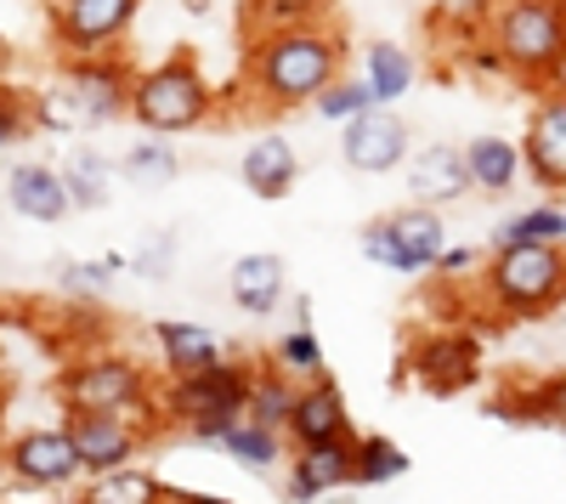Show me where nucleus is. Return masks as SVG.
I'll use <instances>...</instances> for the list:
<instances>
[{"instance_id":"nucleus-1","label":"nucleus","mask_w":566,"mask_h":504,"mask_svg":"<svg viewBox=\"0 0 566 504\" xmlns=\"http://www.w3.org/2000/svg\"><path fill=\"white\" fill-rule=\"evenodd\" d=\"M335 80H346V34L335 12L306 7L295 23H261L244 52V85L272 114L312 108Z\"/></svg>"},{"instance_id":"nucleus-2","label":"nucleus","mask_w":566,"mask_h":504,"mask_svg":"<svg viewBox=\"0 0 566 504\" xmlns=\"http://www.w3.org/2000/svg\"><path fill=\"white\" fill-rule=\"evenodd\" d=\"M57 402L63 414H108V420H142L154 437H170L159 420V380L148 363L114 351V346H85L63 363L57 375Z\"/></svg>"},{"instance_id":"nucleus-3","label":"nucleus","mask_w":566,"mask_h":504,"mask_svg":"<svg viewBox=\"0 0 566 504\" xmlns=\"http://www.w3.org/2000/svg\"><path fill=\"white\" fill-rule=\"evenodd\" d=\"M250 386H255V363L244 357H227L205 375L159 380V420L165 431H181L187 442L216 448L227 426H239L250 414Z\"/></svg>"},{"instance_id":"nucleus-4","label":"nucleus","mask_w":566,"mask_h":504,"mask_svg":"<svg viewBox=\"0 0 566 504\" xmlns=\"http://www.w3.org/2000/svg\"><path fill=\"white\" fill-rule=\"evenodd\" d=\"M216 114V85L199 69L193 52H165L159 63L136 69L130 85V114L142 136H159V143H176V136L199 130Z\"/></svg>"},{"instance_id":"nucleus-5","label":"nucleus","mask_w":566,"mask_h":504,"mask_svg":"<svg viewBox=\"0 0 566 504\" xmlns=\"http://www.w3.org/2000/svg\"><path fill=\"white\" fill-rule=\"evenodd\" d=\"M488 40H493L504 74H522V80L549 85V91L566 85V0H515V7H493Z\"/></svg>"},{"instance_id":"nucleus-6","label":"nucleus","mask_w":566,"mask_h":504,"mask_svg":"<svg viewBox=\"0 0 566 504\" xmlns=\"http://www.w3.org/2000/svg\"><path fill=\"white\" fill-rule=\"evenodd\" d=\"M482 295L504 317H544L566 301V250H493Z\"/></svg>"},{"instance_id":"nucleus-7","label":"nucleus","mask_w":566,"mask_h":504,"mask_svg":"<svg viewBox=\"0 0 566 504\" xmlns=\"http://www.w3.org/2000/svg\"><path fill=\"white\" fill-rule=\"evenodd\" d=\"M448 250V221L437 210H419V204H402L380 221L363 227V255L386 272H402V279H419L431 272Z\"/></svg>"},{"instance_id":"nucleus-8","label":"nucleus","mask_w":566,"mask_h":504,"mask_svg":"<svg viewBox=\"0 0 566 504\" xmlns=\"http://www.w3.org/2000/svg\"><path fill=\"white\" fill-rule=\"evenodd\" d=\"M142 7L136 0H57L45 23L63 63H91V57H119L125 34L136 29Z\"/></svg>"},{"instance_id":"nucleus-9","label":"nucleus","mask_w":566,"mask_h":504,"mask_svg":"<svg viewBox=\"0 0 566 504\" xmlns=\"http://www.w3.org/2000/svg\"><path fill=\"white\" fill-rule=\"evenodd\" d=\"M0 465L29 493H63L80 482V453L69 442V426H29L0 442Z\"/></svg>"},{"instance_id":"nucleus-10","label":"nucleus","mask_w":566,"mask_h":504,"mask_svg":"<svg viewBox=\"0 0 566 504\" xmlns=\"http://www.w3.org/2000/svg\"><path fill=\"white\" fill-rule=\"evenodd\" d=\"M63 426H69V442H74V453H80V476H85V482H97V476H119V471H136V460L159 442L142 420L63 414Z\"/></svg>"},{"instance_id":"nucleus-11","label":"nucleus","mask_w":566,"mask_h":504,"mask_svg":"<svg viewBox=\"0 0 566 504\" xmlns=\"http://www.w3.org/2000/svg\"><path fill=\"white\" fill-rule=\"evenodd\" d=\"M130 85L136 69L119 57H91V63H63V103L74 125H114L130 114Z\"/></svg>"},{"instance_id":"nucleus-12","label":"nucleus","mask_w":566,"mask_h":504,"mask_svg":"<svg viewBox=\"0 0 566 504\" xmlns=\"http://www.w3.org/2000/svg\"><path fill=\"white\" fill-rule=\"evenodd\" d=\"M402 363H408L413 386L431 391V397H453V391H470L482 380V346L464 329H431V335L408 340Z\"/></svg>"},{"instance_id":"nucleus-13","label":"nucleus","mask_w":566,"mask_h":504,"mask_svg":"<svg viewBox=\"0 0 566 504\" xmlns=\"http://www.w3.org/2000/svg\"><path fill=\"white\" fill-rule=\"evenodd\" d=\"M283 442H290V453H301V448L357 442V426H352L346 391H340L335 380H328V375L295 391V408H290V426H283Z\"/></svg>"},{"instance_id":"nucleus-14","label":"nucleus","mask_w":566,"mask_h":504,"mask_svg":"<svg viewBox=\"0 0 566 504\" xmlns=\"http://www.w3.org/2000/svg\"><path fill=\"white\" fill-rule=\"evenodd\" d=\"M340 159L357 176H391L408 165V119L397 108H368L363 119L340 125Z\"/></svg>"},{"instance_id":"nucleus-15","label":"nucleus","mask_w":566,"mask_h":504,"mask_svg":"<svg viewBox=\"0 0 566 504\" xmlns=\"http://www.w3.org/2000/svg\"><path fill=\"white\" fill-rule=\"evenodd\" d=\"M522 165H527V181H538L544 193H566V85L538 97L522 136Z\"/></svg>"},{"instance_id":"nucleus-16","label":"nucleus","mask_w":566,"mask_h":504,"mask_svg":"<svg viewBox=\"0 0 566 504\" xmlns=\"http://www.w3.org/2000/svg\"><path fill=\"white\" fill-rule=\"evenodd\" d=\"M408 204L419 210H448L459 199H470V176H464V154L453 143H431V148H419L408 154Z\"/></svg>"},{"instance_id":"nucleus-17","label":"nucleus","mask_w":566,"mask_h":504,"mask_svg":"<svg viewBox=\"0 0 566 504\" xmlns=\"http://www.w3.org/2000/svg\"><path fill=\"white\" fill-rule=\"evenodd\" d=\"M239 181H244V193L261 199V204L290 199L295 181H301V154H295V143H290L283 130H261L255 143L239 154Z\"/></svg>"},{"instance_id":"nucleus-18","label":"nucleus","mask_w":566,"mask_h":504,"mask_svg":"<svg viewBox=\"0 0 566 504\" xmlns=\"http://www.w3.org/2000/svg\"><path fill=\"white\" fill-rule=\"evenodd\" d=\"M227 301L244 317H272L283 301H290V261L272 250H250L227 266Z\"/></svg>"},{"instance_id":"nucleus-19","label":"nucleus","mask_w":566,"mask_h":504,"mask_svg":"<svg viewBox=\"0 0 566 504\" xmlns=\"http://www.w3.org/2000/svg\"><path fill=\"white\" fill-rule=\"evenodd\" d=\"M352 453L357 442H335V448H301L283 465V498L290 504H323L340 487H352Z\"/></svg>"},{"instance_id":"nucleus-20","label":"nucleus","mask_w":566,"mask_h":504,"mask_svg":"<svg viewBox=\"0 0 566 504\" xmlns=\"http://www.w3.org/2000/svg\"><path fill=\"white\" fill-rule=\"evenodd\" d=\"M154 357L165 363V380H181V375H205L216 363H227V340L193 317H159L154 324Z\"/></svg>"},{"instance_id":"nucleus-21","label":"nucleus","mask_w":566,"mask_h":504,"mask_svg":"<svg viewBox=\"0 0 566 504\" xmlns=\"http://www.w3.org/2000/svg\"><path fill=\"white\" fill-rule=\"evenodd\" d=\"M7 204L23 216V221H40V227H57L74 216L69 204V188H63V170L45 165V159H18L7 170Z\"/></svg>"},{"instance_id":"nucleus-22","label":"nucleus","mask_w":566,"mask_h":504,"mask_svg":"<svg viewBox=\"0 0 566 504\" xmlns=\"http://www.w3.org/2000/svg\"><path fill=\"white\" fill-rule=\"evenodd\" d=\"M459 154H464L470 193H493V199H504L515 181H527L522 143H510V136H476V143H464Z\"/></svg>"},{"instance_id":"nucleus-23","label":"nucleus","mask_w":566,"mask_h":504,"mask_svg":"<svg viewBox=\"0 0 566 504\" xmlns=\"http://www.w3.org/2000/svg\"><path fill=\"white\" fill-rule=\"evenodd\" d=\"M357 80L368 85L374 108H391V103H402L408 91H413L419 57L408 52V45H397V40H368V45H363V74H357Z\"/></svg>"},{"instance_id":"nucleus-24","label":"nucleus","mask_w":566,"mask_h":504,"mask_svg":"<svg viewBox=\"0 0 566 504\" xmlns=\"http://www.w3.org/2000/svg\"><path fill=\"white\" fill-rule=\"evenodd\" d=\"M57 170H63V188H69L74 210H103L119 188V159H108L103 148H74Z\"/></svg>"},{"instance_id":"nucleus-25","label":"nucleus","mask_w":566,"mask_h":504,"mask_svg":"<svg viewBox=\"0 0 566 504\" xmlns=\"http://www.w3.org/2000/svg\"><path fill=\"white\" fill-rule=\"evenodd\" d=\"M493 250H566V210L527 204V210L493 221Z\"/></svg>"},{"instance_id":"nucleus-26","label":"nucleus","mask_w":566,"mask_h":504,"mask_svg":"<svg viewBox=\"0 0 566 504\" xmlns=\"http://www.w3.org/2000/svg\"><path fill=\"white\" fill-rule=\"evenodd\" d=\"M176 176H181V154H176V143H159V136H136L119 154V181L136 193H165Z\"/></svg>"},{"instance_id":"nucleus-27","label":"nucleus","mask_w":566,"mask_h":504,"mask_svg":"<svg viewBox=\"0 0 566 504\" xmlns=\"http://www.w3.org/2000/svg\"><path fill=\"white\" fill-rule=\"evenodd\" d=\"M216 448H221L239 471H250V476H283V465H290V442H283L277 431L250 426V420L227 426V437H221Z\"/></svg>"},{"instance_id":"nucleus-28","label":"nucleus","mask_w":566,"mask_h":504,"mask_svg":"<svg viewBox=\"0 0 566 504\" xmlns=\"http://www.w3.org/2000/svg\"><path fill=\"white\" fill-rule=\"evenodd\" d=\"M119 272H130V261H125L119 250L91 255V261H57V290H63L74 306H97V301L114 290Z\"/></svg>"},{"instance_id":"nucleus-29","label":"nucleus","mask_w":566,"mask_h":504,"mask_svg":"<svg viewBox=\"0 0 566 504\" xmlns=\"http://www.w3.org/2000/svg\"><path fill=\"white\" fill-rule=\"evenodd\" d=\"M266 363H272L283 380H295V386L323 380V340H317V329H312V324H290V329L272 340Z\"/></svg>"},{"instance_id":"nucleus-30","label":"nucleus","mask_w":566,"mask_h":504,"mask_svg":"<svg viewBox=\"0 0 566 504\" xmlns=\"http://www.w3.org/2000/svg\"><path fill=\"white\" fill-rule=\"evenodd\" d=\"M402 476H408V448H397L380 431H363L357 453H352V487H386V482H402Z\"/></svg>"},{"instance_id":"nucleus-31","label":"nucleus","mask_w":566,"mask_h":504,"mask_svg":"<svg viewBox=\"0 0 566 504\" xmlns=\"http://www.w3.org/2000/svg\"><path fill=\"white\" fill-rule=\"evenodd\" d=\"M74 504H170V487L154 471H119V476H97L74 493Z\"/></svg>"},{"instance_id":"nucleus-32","label":"nucleus","mask_w":566,"mask_h":504,"mask_svg":"<svg viewBox=\"0 0 566 504\" xmlns=\"http://www.w3.org/2000/svg\"><path fill=\"white\" fill-rule=\"evenodd\" d=\"M295 380H283L272 363H255V386H250V426H261V431H277L283 437V426H290V408H295Z\"/></svg>"},{"instance_id":"nucleus-33","label":"nucleus","mask_w":566,"mask_h":504,"mask_svg":"<svg viewBox=\"0 0 566 504\" xmlns=\"http://www.w3.org/2000/svg\"><path fill=\"white\" fill-rule=\"evenodd\" d=\"M312 108H317V119H328V125H352V119H363V114L374 108V97H368V85H363L357 74H346V80L328 85Z\"/></svg>"},{"instance_id":"nucleus-34","label":"nucleus","mask_w":566,"mask_h":504,"mask_svg":"<svg viewBox=\"0 0 566 504\" xmlns=\"http://www.w3.org/2000/svg\"><path fill=\"white\" fill-rule=\"evenodd\" d=\"M533 408H538V431H566V375H549V380H533L527 386Z\"/></svg>"},{"instance_id":"nucleus-35","label":"nucleus","mask_w":566,"mask_h":504,"mask_svg":"<svg viewBox=\"0 0 566 504\" xmlns=\"http://www.w3.org/2000/svg\"><path fill=\"white\" fill-rule=\"evenodd\" d=\"M130 261V272H136V279H165V272H170V261H176V239L165 233V239H154V244H142L136 255H125Z\"/></svg>"},{"instance_id":"nucleus-36","label":"nucleus","mask_w":566,"mask_h":504,"mask_svg":"<svg viewBox=\"0 0 566 504\" xmlns=\"http://www.w3.org/2000/svg\"><path fill=\"white\" fill-rule=\"evenodd\" d=\"M23 136H29V114H23V103H18V97H0V154L18 148Z\"/></svg>"},{"instance_id":"nucleus-37","label":"nucleus","mask_w":566,"mask_h":504,"mask_svg":"<svg viewBox=\"0 0 566 504\" xmlns=\"http://www.w3.org/2000/svg\"><path fill=\"white\" fill-rule=\"evenodd\" d=\"M476 261H482V255L470 250V244H453V250H442V261H437L431 272H442V279H464V272L476 266Z\"/></svg>"},{"instance_id":"nucleus-38","label":"nucleus","mask_w":566,"mask_h":504,"mask_svg":"<svg viewBox=\"0 0 566 504\" xmlns=\"http://www.w3.org/2000/svg\"><path fill=\"white\" fill-rule=\"evenodd\" d=\"M170 504H239L227 493H199V487H170Z\"/></svg>"},{"instance_id":"nucleus-39","label":"nucleus","mask_w":566,"mask_h":504,"mask_svg":"<svg viewBox=\"0 0 566 504\" xmlns=\"http://www.w3.org/2000/svg\"><path fill=\"white\" fill-rule=\"evenodd\" d=\"M0 380H7V346H0Z\"/></svg>"}]
</instances>
